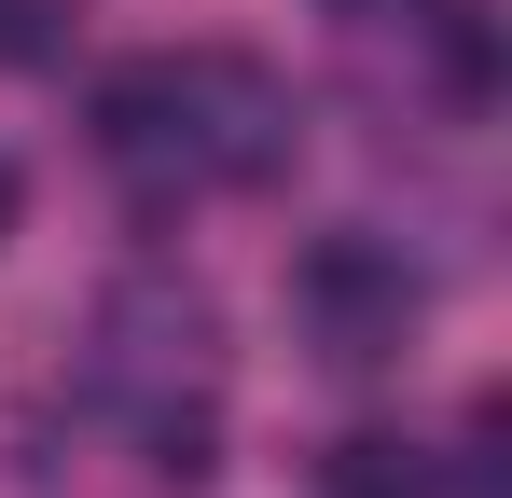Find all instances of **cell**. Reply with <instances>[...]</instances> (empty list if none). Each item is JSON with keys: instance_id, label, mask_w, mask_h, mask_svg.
Listing matches in <instances>:
<instances>
[{"instance_id": "6da1fadb", "label": "cell", "mask_w": 512, "mask_h": 498, "mask_svg": "<svg viewBox=\"0 0 512 498\" xmlns=\"http://www.w3.org/2000/svg\"><path fill=\"white\" fill-rule=\"evenodd\" d=\"M291 319H305L319 360L374 374V360H402V346H416L429 291H416V263H402L388 236H319L305 263H291Z\"/></svg>"}, {"instance_id": "7a4b0ae2", "label": "cell", "mask_w": 512, "mask_h": 498, "mask_svg": "<svg viewBox=\"0 0 512 498\" xmlns=\"http://www.w3.org/2000/svg\"><path fill=\"white\" fill-rule=\"evenodd\" d=\"M208 346H222V305L194 277H167V263L111 277V305H97V388L111 402H180L208 374Z\"/></svg>"}, {"instance_id": "3957f363", "label": "cell", "mask_w": 512, "mask_h": 498, "mask_svg": "<svg viewBox=\"0 0 512 498\" xmlns=\"http://www.w3.org/2000/svg\"><path fill=\"white\" fill-rule=\"evenodd\" d=\"M97 153L125 166L139 194L208 180V83H194V56H125L97 83Z\"/></svg>"}, {"instance_id": "277c9868", "label": "cell", "mask_w": 512, "mask_h": 498, "mask_svg": "<svg viewBox=\"0 0 512 498\" xmlns=\"http://www.w3.org/2000/svg\"><path fill=\"white\" fill-rule=\"evenodd\" d=\"M194 83H208V180H277L291 166V97L250 56H194Z\"/></svg>"}, {"instance_id": "5b68a950", "label": "cell", "mask_w": 512, "mask_h": 498, "mask_svg": "<svg viewBox=\"0 0 512 498\" xmlns=\"http://www.w3.org/2000/svg\"><path fill=\"white\" fill-rule=\"evenodd\" d=\"M319 498H443V471H429V443H402V429H346L333 457H319Z\"/></svg>"}, {"instance_id": "8992f818", "label": "cell", "mask_w": 512, "mask_h": 498, "mask_svg": "<svg viewBox=\"0 0 512 498\" xmlns=\"http://www.w3.org/2000/svg\"><path fill=\"white\" fill-rule=\"evenodd\" d=\"M139 443H153V471H167V485H208V471H222V429H208L194 388H180V402H139Z\"/></svg>"}, {"instance_id": "52a82bcc", "label": "cell", "mask_w": 512, "mask_h": 498, "mask_svg": "<svg viewBox=\"0 0 512 498\" xmlns=\"http://www.w3.org/2000/svg\"><path fill=\"white\" fill-rule=\"evenodd\" d=\"M70 28H56V0H0V70H42Z\"/></svg>"}, {"instance_id": "ba28073f", "label": "cell", "mask_w": 512, "mask_h": 498, "mask_svg": "<svg viewBox=\"0 0 512 498\" xmlns=\"http://www.w3.org/2000/svg\"><path fill=\"white\" fill-rule=\"evenodd\" d=\"M346 28H388V14H429V0H333Z\"/></svg>"}, {"instance_id": "9c48e42d", "label": "cell", "mask_w": 512, "mask_h": 498, "mask_svg": "<svg viewBox=\"0 0 512 498\" xmlns=\"http://www.w3.org/2000/svg\"><path fill=\"white\" fill-rule=\"evenodd\" d=\"M0 222H14V180H0Z\"/></svg>"}]
</instances>
